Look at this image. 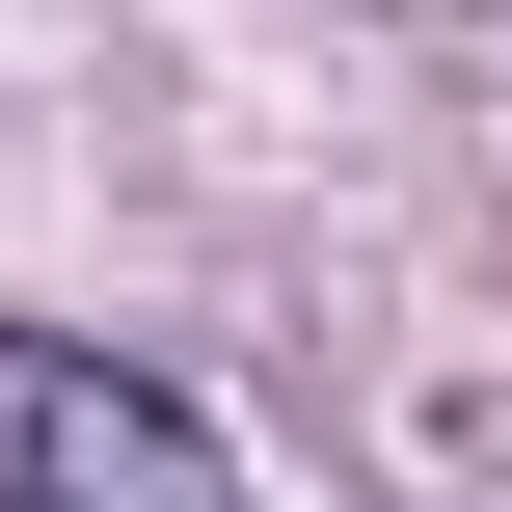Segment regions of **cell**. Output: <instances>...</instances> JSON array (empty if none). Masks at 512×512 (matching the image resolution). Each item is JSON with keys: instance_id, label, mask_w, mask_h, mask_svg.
<instances>
[{"instance_id": "cell-1", "label": "cell", "mask_w": 512, "mask_h": 512, "mask_svg": "<svg viewBox=\"0 0 512 512\" xmlns=\"http://www.w3.org/2000/svg\"><path fill=\"white\" fill-rule=\"evenodd\" d=\"M0 512H243V459H216L162 378H108V351L0 324Z\"/></svg>"}]
</instances>
